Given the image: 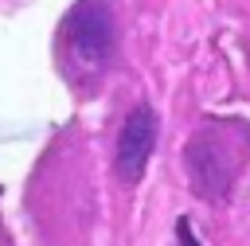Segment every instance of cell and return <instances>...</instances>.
Here are the masks:
<instances>
[{"label": "cell", "mask_w": 250, "mask_h": 246, "mask_svg": "<svg viewBox=\"0 0 250 246\" xmlns=\"http://www.w3.org/2000/svg\"><path fill=\"white\" fill-rule=\"evenodd\" d=\"M230 125H203L188 148H184V164H188V176H191V187L195 195L211 199V203H223L230 184H234V172L242 164V152H234V141H230Z\"/></svg>", "instance_id": "cell-1"}, {"label": "cell", "mask_w": 250, "mask_h": 246, "mask_svg": "<svg viewBox=\"0 0 250 246\" xmlns=\"http://www.w3.org/2000/svg\"><path fill=\"white\" fill-rule=\"evenodd\" d=\"M113 12L105 0H78L62 23V43L82 66H102L113 55Z\"/></svg>", "instance_id": "cell-2"}, {"label": "cell", "mask_w": 250, "mask_h": 246, "mask_svg": "<svg viewBox=\"0 0 250 246\" xmlns=\"http://www.w3.org/2000/svg\"><path fill=\"white\" fill-rule=\"evenodd\" d=\"M152 144H156V113L148 105H137L125 117V125L117 133V152H113V168L125 184L141 180V172L152 156Z\"/></svg>", "instance_id": "cell-3"}, {"label": "cell", "mask_w": 250, "mask_h": 246, "mask_svg": "<svg viewBox=\"0 0 250 246\" xmlns=\"http://www.w3.org/2000/svg\"><path fill=\"white\" fill-rule=\"evenodd\" d=\"M180 246H199L195 234H191V223H188V219H180Z\"/></svg>", "instance_id": "cell-4"}]
</instances>
